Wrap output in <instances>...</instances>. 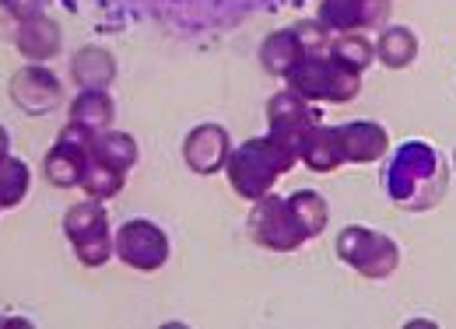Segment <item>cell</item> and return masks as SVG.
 Listing matches in <instances>:
<instances>
[{
	"mask_svg": "<svg viewBox=\"0 0 456 329\" xmlns=\"http://www.w3.org/2000/svg\"><path fill=\"white\" fill-rule=\"evenodd\" d=\"M387 193L403 211H428L446 193V162L425 140H407L387 168Z\"/></svg>",
	"mask_w": 456,
	"mask_h": 329,
	"instance_id": "cell-1",
	"label": "cell"
},
{
	"mask_svg": "<svg viewBox=\"0 0 456 329\" xmlns=\"http://www.w3.org/2000/svg\"><path fill=\"white\" fill-rule=\"evenodd\" d=\"M298 162V151L295 144H288L274 133H264V137H249L246 144L232 148L225 162V175L232 182V189L242 197V200H260L274 189V182L291 172V164Z\"/></svg>",
	"mask_w": 456,
	"mask_h": 329,
	"instance_id": "cell-2",
	"label": "cell"
},
{
	"mask_svg": "<svg viewBox=\"0 0 456 329\" xmlns=\"http://www.w3.org/2000/svg\"><path fill=\"white\" fill-rule=\"evenodd\" d=\"M285 81L288 88L298 92L302 99L330 102V106H347L362 92V70L334 60L330 53H305Z\"/></svg>",
	"mask_w": 456,
	"mask_h": 329,
	"instance_id": "cell-3",
	"label": "cell"
},
{
	"mask_svg": "<svg viewBox=\"0 0 456 329\" xmlns=\"http://www.w3.org/2000/svg\"><path fill=\"white\" fill-rule=\"evenodd\" d=\"M338 256L354 270V274L369 277V280H387L397 274L400 267V245L376 228L365 224H347L338 238Z\"/></svg>",
	"mask_w": 456,
	"mask_h": 329,
	"instance_id": "cell-4",
	"label": "cell"
},
{
	"mask_svg": "<svg viewBox=\"0 0 456 329\" xmlns=\"http://www.w3.org/2000/svg\"><path fill=\"white\" fill-rule=\"evenodd\" d=\"M63 231H67V242L74 245L77 260L85 267H106L113 260V228H110V214L102 207V200H92L85 197V204H74L67 214H63Z\"/></svg>",
	"mask_w": 456,
	"mask_h": 329,
	"instance_id": "cell-5",
	"label": "cell"
},
{
	"mask_svg": "<svg viewBox=\"0 0 456 329\" xmlns=\"http://www.w3.org/2000/svg\"><path fill=\"white\" fill-rule=\"evenodd\" d=\"M113 253L119 263H126L130 270H141V274H155L169 263V235L155 224V221L134 218L123 221L113 235Z\"/></svg>",
	"mask_w": 456,
	"mask_h": 329,
	"instance_id": "cell-6",
	"label": "cell"
},
{
	"mask_svg": "<svg viewBox=\"0 0 456 329\" xmlns=\"http://www.w3.org/2000/svg\"><path fill=\"white\" fill-rule=\"evenodd\" d=\"M246 224H249V238L256 245L271 249V253H295L305 242V235H302V228H298V221L291 214L285 197H271L267 193V197L253 200V211H249Z\"/></svg>",
	"mask_w": 456,
	"mask_h": 329,
	"instance_id": "cell-7",
	"label": "cell"
},
{
	"mask_svg": "<svg viewBox=\"0 0 456 329\" xmlns=\"http://www.w3.org/2000/svg\"><path fill=\"white\" fill-rule=\"evenodd\" d=\"M60 77L43 63H25L11 77V102L28 116H43L60 106Z\"/></svg>",
	"mask_w": 456,
	"mask_h": 329,
	"instance_id": "cell-8",
	"label": "cell"
},
{
	"mask_svg": "<svg viewBox=\"0 0 456 329\" xmlns=\"http://www.w3.org/2000/svg\"><path fill=\"white\" fill-rule=\"evenodd\" d=\"M232 155V137L222 123H200L186 133L183 140V162L197 175H215L222 172Z\"/></svg>",
	"mask_w": 456,
	"mask_h": 329,
	"instance_id": "cell-9",
	"label": "cell"
},
{
	"mask_svg": "<svg viewBox=\"0 0 456 329\" xmlns=\"http://www.w3.org/2000/svg\"><path fill=\"white\" fill-rule=\"evenodd\" d=\"M390 14V0H323L320 25L327 32H365L379 28Z\"/></svg>",
	"mask_w": 456,
	"mask_h": 329,
	"instance_id": "cell-10",
	"label": "cell"
},
{
	"mask_svg": "<svg viewBox=\"0 0 456 329\" xmlns=\"http://www.w3.org/2000/svg\"><path fill=\"white\" fill-rule=\"evenodd\" d=\"M267 123H271V133L281 137L288 144H298V137L320 123V112L313 109L309 99H302L298 92H278L271 102H267Z\"/></svg>",
	"mask_w": 456,
	"mask_h": 329,
	"instance_id": "cell-11",
	"label": "cell"
},
{
	"mask_svg": "<svg viewBox=\"0 0 456 329\" xmlns=\"http://www.w3.org/2000/svg\"><path fill=\"white\" fill-rule=\"evenodd\" d=\"M295 151H298V162L309 172H338L344 164L341 133H338V126H327V123H313L298 137Z\"/></svg>",
	"mask_w": 456,
	"mask_h": 329,
	"instance_id": "cell-12",
	"label": "cell"
},
{
	"mask_svg": "<svg viewBox=\"0 0 456 329\" xmlns=\"http://www.w3.org/2000/svg\"><path fill=\"white\" fill-rule=\"evenodd\" d=\"M338 133H341V144H344V162L369 164V162H379L390 151V133L379 123H372V119L341 123Z\"/></svg>",
	"mask_w": 456,
	"mask_h": 329,
	"instance_id": "cell-13",
	"label": "cell"
},
{
	"mask_svg": "<svg viewBox=\"0 0 456 329\" xmlns=\"http://www.w3.org/2000/svg\"><path fill=\"white\" fill-rule=\"evenodd\" d=\"M14 43H18V53L25 56L28 63H46V60H53L60 53L63 32H60V25L50 14L39 11V14H32V18H25L18 25Z\"/></svg>",
	"mask_w": 456,
	"mask_h": 329,
	"instance_id": "cell-14",
	"label": "cell"
},
{
	"mask_svg": "<svg viewBox=\"0 0 456 329\" xmlns=\"http://www.w3.org/2000/svg\"><path fill=\"white\" fill-rule=\"evenodd\" d=\"M302 56H305V46L295 28H278L260 43V67L271 77H288Z\"/></svg>",
	"mask_w": 456,
	"mask_h": 329,
	"instance_id": "cell-15",
	"label": "cell"
},
{
	"mask_svg": "<svg viewBox=\"0 0 456 329\" xmlns=\"http://www.w3.org/2000/svg\"><path fill=\"white\" fill-rule=\"evenodd\" d=\"M70 77L77 88H110L116 81V60L102 46H85L70 60Z\"/></svg>",
	"mask_w": 456,
	"mask_h": 329,
	"instance_id": "cell-16",
	"label": "cell"
},
{
	"mask_svg": "<svg viewBox=\"0 0 456 329\" xmlns=\"http://www.w3.org/2000/svg\"><path fill=\"white\" fill-rule=\"evenodd\" d=\"M88 158H92V151H81V148H70V144L57 140L53 151L46 155V162H43V172H46L50 186L74 189V186H81V172H85Z\"/></svg>",
	"mask_w": 456,
	"mask_h": 329,
	"instance_id": "cell-17",
	"label": "cell"
},
{
	"mask_svg": "<svg viewBox=\"0 0 456 329\" xmlns=\"http://www.w3.org/2000/svg\"><path fill=\"white\" fill-rule=\"evenodd\" d=\"M113 112H116V106H113L110 88H81V92H77V99L70 102L67 116H70L74 123H81V126H88V130L102 133V130H110Z\"/></svg>",
	"mask_w": 456,
	"mask_h": 329,
	"instance_id": "cell-18",
	"label": "cell"
},
{
	"mask_svg": "<svg viewBox=\"0 0 456 329\" xmlns=\"http://www.w3.org/2000/svg\"><path fill=\"white\" fill-rule=\"evenodd\" d=\"M418 56V39L407 25H387L376 39V60L390 70H407Z\"/></svg>",
	"mask_w": 456,
	"mask_h": 329,
	"instance_id": "cell-19",
	"label": "cell"
},
{
	"mask_svg": "<svg viewBox=\"0 0 456 329\" xmlns=\"http://www.w3.org/2000/svg\"><path fill=\"white\" fill-rule=\"evenodd\" d=\"M288 207H291V214H295V221H298L305 242L316 238V235H323V228H327V221H330V211H327V200H323L320 193H313V189H298V193L288 197Z\"/></svg>",
	"mask_w": 456,
	"mask_h": 329,
	"instance_id": "cell-20",
	"label": "cell"
},
{
	"mask_svg": "<svg viewBox=\"0 0 456 329\" xmlns=\"http://www.w3.org/2000/svg\"><path fill=\"white\" fill-rule=\"evenodd\" d=\"M123 186H126V172L99 162L95 155L88 158L85 172H81V189H85V197H92V200H113Z\"/></svg>",
	"mask_w": 456,
	"mask_h": 329,
	"instance_id": "cell-21",
	"label": "cell"
},
{
	"mask_svg": "<svg viewBox=\"0 0 456 329\" xmlns=\"http://www.w3.org/2000/svg\"><path fill=\"white\" fill-rule=\"evenodd\" d=\"M99 162L113 164L119 172H130L134 164H137V140L130 137V133H123V130H102L99 137H95V151H92Z\"/></svg>",
	"mask_w": 456,
	"mask_h": 329,
	"instance_id": "cell-22",
	"label": "cell"
},
{
	"mask_svg": "<svg viewBox=\"0 0 456 329\" xmlns=\"http://www.w3.org/2000/svg\"><path fill=\"white\" fill-rule=\"evenodd\" d=\"M327 53L347 63V67H354V70H365V67L376 63V43L362 32H338V36H330Z\"/></svg>",
	"mask_w": 456,
	"mask_h": 329,
	"instance_id": "cell-23",
	"label": "cell"
},
{
	"mask_svg": "<svg viewBox=\"0 0 456 329\" xmlns=\"http://www.w3.org/2000/svg\"><path fill=\"white\" fill-rule=\"evenodd\" d=\"M28 186H32L28 164L21 162V158L4 155V158H0V211L18 207V204L28 197Z\"/></svg>",
	"mask_w": 456,
	"mask_h": 329,
	"instance_id": "cell-24",
	"label": "cell"
},
{
	"mask_svg": "<svg viewBox=\"0 0 456 329\" xmlns=\"http://www.w3.org/2000/svg\"><path fill=\"white\" fill-rule=\"evenodd\" d=\"M39 4H43V0H4V7H7L18 21H25V18L39 14Z\"/></svg>",
	"mask_w": 456,
	"mask_h": 329,
	"instance_id": "cell-25",
	"label": "cell"
},
{
	"mask_svg": "<svg viewBox=\"0 0 456 329\" xmlns=\"http://www.w3.org/2000/svg\"><path fill=\"white\" fill-rule=\"evenodd\" d=\"M7 148H11V137H7V130H4V126H0V158H4V155H7Z\"/></svg>",
	"mask_w": 456,
	"mask_h": 329,
	"instance_id": "cell-26",
	"label": "cell"
},
{
	"mask_svg": "<svg viewBox=\"0 0 456 329\" xmlns=\"http://www.w3.org/2000/svg\"><path fill=\"white\" fill-rule=\"evenodd\" d=\"M453 164H456V155H453Z\"/></svg>",
	"mask_w": 456,
	"mask_h": 329,
	"instance_id": "cell-27",
	"label": "cell"
},
{
	"mask_svg": "<svg viewBox=\"0 0 456 329\" xmlns=\"http://www.w3.org/2000/svg\"><path fill=\"white\" fill-rule=\"evenodd\" d=\"M0 4H4V0H0Z\"/></svg>",
	"mask_w": 456,
	"mask_h": 329,
	"instance_id": "cell-28",
	"label": "cell"
}]
</instances>
